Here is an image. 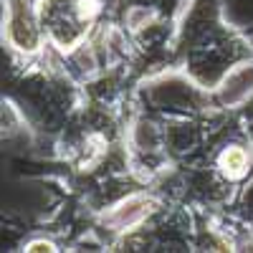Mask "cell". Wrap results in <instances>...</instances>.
Here are the masks:
<instances>
[{"label":"cell","instance_id":"cell-1","mask_svg":"<svg viewBox=\"0 0 253 253\" xmlns=\"http://www.w3.org/2000/svg\"><path fill=\"white\" fill-rule=\"evenodd\" d=\"M94 0H41L36 13L43 36L61 51H74L86 38L96 5Z\"/></svg>","mask_w":253,"mask_h":253},{"label":"cell","instance_id":"cell-2","mask_svg":"<svg viewBox=\"0 0 253 253\" xmlns=\"http://www.w3.org/2000/svg\"><path fill=\"white\" fill-rule=\"evenodd\" d=\"M8 41L20 53H38L43 28H41L38 13H31L23 0H8Z\"/></svg>","mask_w":253,"mask_h":253},{"label":"cell","instance_id":"cell-3","mask_svg":"<svg viewBox=\"0 0 253 253\" xmlns=\"http://www.w3.org/2000/svg\"><path fill=\"white\" fill-rule=\"evenodd\" d=\"M150 213V200H144V198H126L124 203H119L114 210H112V225L117 230H129L132 225H139L144 220V215Z\"/></svg>","mask_w":253,"mask_h":253},{"label":"cell","instance_id":"cell-4","mask_svg":"<svg viewBox=\"0 0 253 253\" xmlns=\"http://www.w3.org/2000/svg\"><path fill=\"white\" fill-rule=\"evenodd\" d=\"M251 167V157L243 147L230 144L218 155V170L228 177V180H241Z\"/></svg>","mask_w":253,"mask_h":253},{"label":"cell","instance_id":"cell-5","mask_svg":"<svg viewBox=\"0 0 253 253\" xmlns=\"http://www.w3.org/2000/svg\"><path fill=\"white\" fill-rule=\"evenodd\" d=\"M26 251H28V253H41V251H48V253H51V251H56V246H53L51 241H31V243L26 246Z\"/></svg>","mask_w":253,"mask_h":253}]
</instances>
